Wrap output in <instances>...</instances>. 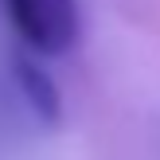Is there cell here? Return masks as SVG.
Here are the masks:
<instances>
[{"mask_svg": "<svg viewBox=\"0 0 160 160\" xmlns=\"http://www.w3.org/2000/svg\"><path fill=\"white\" fill-rule=\"evenodd\" d=\"M8 23L39 55H67L78 43V0H4Z\"/></svg>", "mask_w": 160, "mask_h": 160, "instance_id": "cell-1", "label": "cell"}, {"mask_svg": "<svg viewBox=\"0 0 160 160\" xmlns=\"http://www.w3.org/2000/svg\"><path fill=\"white\" fill-rule=\"evenodd\" d=\"M12 74H16V86H20L23 102L31 106V113L43 125H59L62 121V94L55 86V78L35 59H28V55H16L12 59Z\"/></svg>", "mask_w": 160, "mask_h": 160, "instance_id": "cell-2", "label": "cell"}]
</instances>
